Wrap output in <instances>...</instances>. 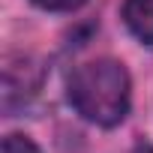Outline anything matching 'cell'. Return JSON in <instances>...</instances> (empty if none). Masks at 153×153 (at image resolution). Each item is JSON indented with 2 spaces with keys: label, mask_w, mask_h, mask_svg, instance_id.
I'll return each mask as SVG.
<instances>
[{
  "label": "cell",
  "mask_w": 153,
  "mask_h": 153,
  "mask_svg": "<svg viewBox=\"0 0 153 153\" xmlns=\"http://www.w3.org/2000/svg\"><path fill=\"white\" fill-rule=\"evenodd\" d=\"M129 72L117 60L81 63L69 78V102L84 120L96 126H117L129 114Z\"/></svg>",
  "instance_id": "cell-1"
},
{
  "label": "cell",
  "mask_w": 153,
  "mask_h": 153,
  "mask_svg": "<svg viewBox=\"0 0 153 153\" xmlns=\"http://www.w3.org/2000/svg\"><path fill=\"white\" fill-rule=\"evenodd\" d=\"M123 21L135 39H141L144 45H153V0H126Z\"/></svg>",
  "instance_id": "cell-2"
},
{
  "label": "cell",
  "mask_w": 153,
  "mask_h": 153,
  "mask_svg": "<svg viewBox=\"0 0 153 153\" xmlns=\"http://www.w3.org/2000/svg\"><path fill=\"white\" fill-rule=\"evenodd\" d=\"M3 153H39V147L24 135H6L3 138Z\"/></svg>",
  "instance_id": "cell-3"
},
{
  "label": "cell",
  "mask_w": 153,
  "mask_h": 153,
  "mask_svg": "<svg viewBox=\"0 0 153 153\" xmlns=\"http://www.w3.org/2000/svg\"><path fill=\"white\" fill-rule=\"evenodd\" d=\"M33 3L42 6V9H48V12H72V9L84 6L87 0H33Z\"/></svg>",
  "instance_id": "cell-4"
}]
</instances>
